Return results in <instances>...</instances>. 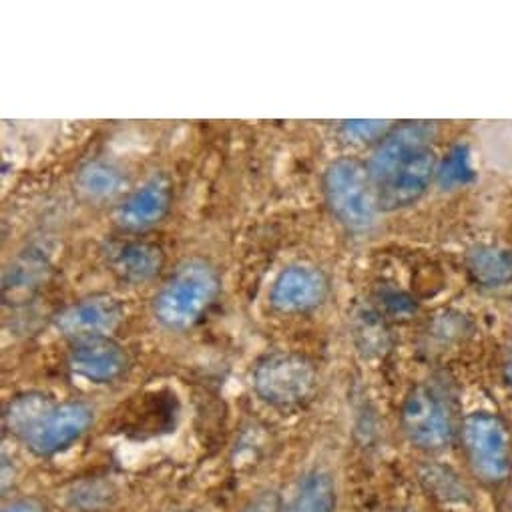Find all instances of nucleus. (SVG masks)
<instances>
[{
    "label": "nucleus",
    "mask_w": 512,
    "mask_h": 512,
    "mask_svg": "<svg viewBox=\"0 0 512 512\" xmlns=\"http://www.w3.org/2000/svg\"><path fill=\"white\" fill-rule=\"evenodd\" d=\"M330 292L326 274L308 264L286 268L272 286L270 302L282 314H302L318 308Z\"/></svg>",
    "instance_id": "6e6552de"
},
{
    "label": "nucleus",
    "mask_w": 512,
    "mask_h": 512,
    "mask_svg": "<svg viewBox=\"0 0 512 512\" xmlns=\"http://www.w3.org/2000/svg\"><path fill=\"white\" fill-rule=\"evenodd\" d=\"M69 368L87 382L109 384L125 372L127 354L119 344L107 338L81 340L69 354Z\"/></svg>",
    "instance_id": "9b49d317"
},
{
    "label": "nucleus",
    "mask_w": 512,
    "mask_h": 512,
    "mask_svg": "<svg viewBox=\"0 0 512 512\" xmlns=\"http://www.w3.org/2000/svg\"><path fill=\"white\" fill-rule=\"evenodd\" d=\"M3 512H47V508L39 498H21L7 504Z\"/></svg>",
    "instance_id": "aec40b11"
},
{
    "label": "nucleus",
    "mask_w": 512,
    "mask_h": 512,
    "mask_svg": "<svg viewBox=\"0 0 512 512\" xmlns=\"http://www.w3.org/2000/svg\"><path fill=\"white\" fill-rule=\"evenodd\" d=\"M93 420V410L83 402L49 400L21 438L37 456H53L77 442Z\"/></svg>",
    "instance_id": "0eeeda50"
},
{
    "label": "nucleus",
    "mask_w": 512,
    "mask_h": 512,
    "mask_svg": "<svg viewBox=\"0 0 512 512\" xmlns=\"http://www.w3.org/2000/svg\"><path fill=\"white\" fill-rule=\"evenodd\" d=\"M171 201L173 191L169 179L165 175H155L121 201L115 211V221L121 229L131 233L147 231L165 219Z\"/></svg>",
    "instance_id": "1a4fd4ad"
},
{
    "label": "nucleus",
    "mask_w": 512,
    "mask_h": 512,
    "mask_svg": "<svg viewBox=\"0 0 512 512\" xmlns=\"http://www.w3.org/2000/svg\"><path fill=\"white\" fill-rule=\"evenodd\" d=\"M342 135L354 143H368V141H382L384 135L390 131L388 121L378 119H352L344 121L340 127Z\"/></svg>",
    "instance_id": "a211bd4d"
},
{
    "label": "nucleus",
    "mask_w": 512,
    "mask_h": 512,
    "mask_svg": "<svg viewBox=\"0 0 512 512\" xmlns=\"http://www.w3.org/2000/svg\"><path fill=\"white\" fill-rule=\"evenodd\" d=\"M472 280L488 290L512 284V251L496 245H478L466 258Z\"/></svg>",
    "instance_id": "ddd939ff"
},
{
    "label": "nucleus",
    "mask_w": 512,
    "mask_h": 512,
    "mask_svg": "<svg viewBox=\"0 0 512 512\" xmlns=\"http://www.w3.org/2000/svg\"><path fill=\"white\" fill-rule=\"evenodd\" d=\"M77 189L95 201H105L125 189V173L109 161H89L77 173Z\"/></svg>",
    "instance_id": "2eb2a0df"
},
{
    "label": "nucleus",
    "mask_w": 512,
    "mask_h": 512,
    "mask_svg": "<svg viewBox=\"0 0 512 512\" xmlns=\"http://www.w3.org/2000/svg\"><path fill=\"white\" fill-rule=\"evenodd\" d=\"M161 247L147 241H123L109 249L111 270L129 284H143L153 280L163 268Z\"/></svg>",
    "instance_id": "f8f14e48"
},
{
    "label": "nucleus",
    "mask_w": 512,
    "mask_h": 512,
    "mask_svg": "<svg viewBox=\"0 0 512 512\" xmlns=\"http://www.w3.org/2000/svg\"><path fill=\"white\" fill-rule=\"evenodd\" d=\"M432 123H404L390 129L374 149L368 171L380 211L414 205L438 171Z\"/></svg>",
    "instance_id": "f257e3e1"
},
{
    "label": "nucleus",
    "mask_w": 512,
    "mask_h": 512,
    "mask_svg": "<svg viewBox=\"0 0 512 512\" xmlns=\"http://www.w3.org/2000/svg\"><path fill=\"white\" fill-rule=\"evenodd\" d=\"M241 512H284V500L276 490H266L255 494Z\"/></svg>",
    "instance_id": "6ab92c4d"
},
{
    "label": "nucleus",
    "mask_w": 512,
    "mask_h": 512,
    "mask_svg": "<svg viewBox=\"0 0 512 512\" xmlns=\"http://www.w3.org/2000/svg\"><path fill=\"white\" fill-rule=\"evenodd\" d=\"M502 370H504V380H506V384L512 388V342H510V346H508V350H506Z\"/></svg>",
    "instance_id": "412c9836"
},
{
    "label": "nucleus",
    "mask_w": 512,
    "mask_h": 512,
    "mask_svg": "<svg viewBox=\"0 0 512 512\" xmlns=\"http://www.w3.org/2000/svg\"><path fill=\"white\" fill-rule=\"evenodd\" d=\"M123 320V310L117 300L111 296H91L85 298L67 310H63L55 324L61 334L69 338L93 340L105 338L107 334L115 332Z\"/></svg>",
    "instance_id": "9d476101"
},
{
    "label": "nucleus",
    "mask_w": 512,
    "mask_h": 512,
    "mask_svg": "<svg viewBox=\"0 0 512 512\" xmlns=\"http://www.w3.org/2000/svg\"><path fill=\"white\" fill-rule=\"evenodd\" d=\"M462 448L472 474L486 486H500L512 472V438L506 422L486 410L468 414L460 424Z\"/></svg>",
    "instance_id": "20e7f679"
},
{
    "label": "nucleus",
    "mask_w": 512,
    "mask_h": 512,
    "mask_svg": "<svg viewBox=\"0 0 512 512\" xmlns=\"http://www.w3.org/2000/svg\"><path fill=\"white\" fill-rule=\"evenodd\" d=\"M436 179L444 189H456L474 179L472 157L466 145H456L448 151V155L438 163Z\"/></svg>",
    "instance_id": "dca6fc26"
},
{
    "label": "nucleus",
    "mask_w": 512,
    "mask_h": 512,
    "mask_svg": "<svg viewBox=\"0 0 512 512\" xmlns=\"http://www.w3.org/2000/svg\"><path fill=\"white\" fill-rule=\"evenodd\" d=\"M402 428L416 448L426 452L444 450L456 436V420L448 398L432 384L416 386L402 406Z\"/></svg>",
    "instance_id": "423d86ee"
},
{
    "label": "nucleus",
    "mask_w": 512,
    "mask_h": 512,
    "mask_svg": "<svg viewBox=\"0 0 512 512\" xmlns=\"http://www.w3.org/2000/svg\"><path fill=\"white\" fill-rule=\"evenodd\" d=\"M318 384L316 366L290 352L266 356L253 370V390L276 408H292L306 402Z\"/></svg>",
    "instance_id": "39448f33"
},
{
    "label": "nucleus",
    "mask_w": 512,
    "mask_h": 512,
    "mask_svg": "<svg viewBox=\"0 0 512 512\" xmlns=\"http://www.w3.org/2000/svg\"><path fill=\"white\" fill-rule=\"evenodd\" d=\"M219 276L203 260L185 262L165 282L153 302L157 322L171 332L193 328L219 294Z\"/></svg>",
    "instance_id": "f03ea898"
},
{
    "label": "nucleus",
    "mask_w": 512,
    "mask_h": 512,
    "mask_svg": "<svg viewBox=\"0 0 512 512\" xmlns=\"http://www.w3.org/2000/svg\"><path fill=\"white\" fill-rule=\"evenodd\" d=\"M336 482L326 470H312L302 480L286 512H336Z\"/></svg>",
    "instance_id": "4468645a"
},
{
    "label": "nucleus",
    "mask_w": 512,
    "mask_h": 512,
    "mask_svg": "<svg viewBox=\"0 0 512 512\" xmlns=\"http://www.w3.org/2000/svg\"><path fill=\"white\" fill-rule=\"evenodd\" d=\"M326 201L336 219L352 231L366 233L376 225L380 205L368 165L340 157L324 173Z\"/></svg>",
    "instance_id": "7ed1b4c3"
},
{
    "label": "nucleus",
    "mask_w": 512,
    "mask_h": 512,
    "mask_svg": "<svg viewBox=\"0 0 512 512\" xmlns=\"http://www.w3.org/2000/svg\"><path fill=\"white\" fill-rule=\"evenodd\" d=\"M448 474V468H430L424 480L428 482V488L434 492V496H440L442 500H466L468 490L466 486L458 480V476L452 472L448 480H444Z\"/></svg>",
    "instance_id": "f3484780"
}]
</instances>
